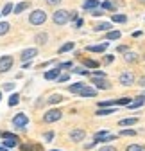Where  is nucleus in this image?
<instances>
[{"mask_svg": "<svg viewBox=\"0 0 145 151\" xmlns=\"http://www.w3.org/2000/svg\"><path fill=\"white\" fill-rule=\"evenodd\" d=\"M120 83L124 85V86H131L133 83H134V76L131 74V72H124V74H120Z\"/></svg>", "mask_w": 145, "mask_h": 151, "instance_id": "obj_10", "label": "nucleus"}, {"mask_svg": "<svg viewBox=\"0 0 145 151\" xmlns=\"http://www.w3.org/2000/svg\"><path fill=\"white\" fill-rule=\"evenodd\" d=\"M79 96H81V97H95V96H97V88H90V86L86 85V86L79 92Z\"/></svg>", "mask_w": 145, "mask_h": 151, "instance_id": "obj_11", "label": "nucleus"}, {"mask_svg": "<svg viewBox=\"0 0 145 151\" xmlns=\"http://www.w3.org/2000/svg\"><path fill=\"white\" fill-rule=\"evenodd\" d=\"M143 103H145V96H138L136 101H133V103L129 104V108H133V110H134V108H140Z\"/></svg>", "mask_w": 145, "mask_h": 151, "instance_id": "obj_19", "label": "nucleus"}, {"mask_svg": "<svg viewBox=\"0 0 145 151\" xmlns=\"http://www.w3.org/2000/svg\"><path fill=\"white\" fill-rule=\"evenodd\" d=\"M59 72H61V70H59L58 67L52 68V70H47V72H45V79H47V81H50V79H58V78H59Z\"/></svg>", "mask_w": 145, "mask_h": 151, "instance_id": "obj_12", "label": "nucleus"}, {"mask_svg": "<svg viewBox=\"0 0 145 151\" xmlns=\"http://www.w3.org/2000/svg\"><path fill=\"white\" fill-rule=\"evenodd\" d=\"M70 20H77V13L75 11H70Z\"/></svg>", "mask_w": 145, "mask_h": 151, "instance_id": "obj_47", "label": "nucleus"}, {"mask_svg": "<svg viewBox=\"0 0 145 151\" xmlns=\"http://www.w3.org/2000/svg\"><path fill=\"white\" fill-rule=\"evenodd\" d=\"M4 90H6V92H11V90H14V85H13V83H6V85H4Z\"/></svg>", "mask_w": 145, "mask_h": 151, "instance_id": "obj_43", "label": "nucleus"}, {"mask_svg": "<svg viewBox=\"0 0 145 151\" xmlns=\"http://www.w3.org/2000/svg\"><path fill=\"white\" fill-rule=\"evenodd\" d=\"M125 151H145V146H138V144H131L127 146V149Z\"/></svg>", "mask_w": 145, "mask_h": 151, "instance_id": "obj_34", "label": "nucleus"}, {"mask_svg": "<svg viewBox=\"0 0 145 151\" xmlns=\"http://www.w3.org/2000/svg\"><path fill=\"white\" fill-rule=\"evenodd\" d=\"M122 34H120V31H107V34H106V38H107V42L109 40H118Z\"/></svg>", "mask_w": 145, "mask_h": 151, "instance_id": "obj_24", "label": "nucleus"}, {"mask_svg": "<svg viewBox=\"0 0 145 151\" xmlns=\"http://www.w3.org/2000/svg\"><path fill=\"white\" fill-rule=\"evenodd\" d=\"M84 22H82V18H77V20H75V27H81Z\"/></svg>", "mask_w": 145, "mask_h": 151, "instance_id": "obj_48", "label": "nucleus"}, {"mask_svg": "<svg viewBox=\"0 0 145 151\" xmlns=\"http://www.w3.org/2000/svg\"><path fill=\"white\" fill-rule=\"evenodd\" d=\"M18 103H20V96H18V93H13L9 97V106H16Z\"/></svg>", "mask_w": 145, "mask_h": 151, "instance_id": "obj_32", "label": "nucleus"}, {"mask_svg": "<svg viewBox=\"0 0 145 151\" xmlns=\"http://www.w3.org/2000/svg\"><path fill=\"white\" fill-rule=\"evenodd\" d=\"M13 67V56H0V74L7 72Z\"/></svg>", "mask_w": 145, "mask_h": 151, "instance_id": "obj_7", "label": "nucleus"}, {"mask_svg": "<svg viewBox=\"0 0 145 151\" xmlns=\"http://www.w3.org/2000/svg\"><path fill=\"white\" fill-rule=\"evenodd\" d=\"M34 40L38 42L40 45H43V43H47V42H48V34H47V32H40V34H36Z\"/></svg>", "mask_w": 145, "mask_h": 151, "instance_id": "obj_18", "label": "nucleus"}, {"mask_svg": "<svg viewBox=\"0 0 145 151\" xmlns=\"http://www.w3.org/2000/svg\"><path fill=\"white\" fill-rule=\"evenodd\" d=\"M68 79H70V76H68V74H65V76H59V78H58V81H59V83H65V81H68Z\"/></svg>", "mask_w": 145, "mask_h": 151, "instance_id": "obj_39", "label": "nucleus"}, {"mask_svg": "<svg viewBox=\"0 0 145 151\" xmlns=\"http://www.w3.org/2000/svg\"><path fill=\"white\" fill-rule=\"evenodd\" d=\"M0 137L4 139V142H2V146L7 149V147H14V146H18V137L14 135V133H9V131H2V133H0Z\"/></svg>", "mask_w": 145, "mask_h": 151, "instance_id": "obj_3", "label": "nucleus"}, {"mask_svg": "<svg viewBox=\"0 0 145 151\" xmlns=\"http://www.w3.org/2000/svg\"><path fill=\"white\" fill-rule=\"evenodd\" d=\"M118 52H129V49H127V45H118Z\"/></svg>", "mask_w": 145, "mask_h": 151, "instance_id": "obj_44", "label": "nucleus"}, {"mask_svg": "<svg viewBox=\"0 0 145 151\" xmlns=\"http://www.w3.org/2000/svg\"><path fill=\"white\" fill-rule=\"evenodd\" d=\"M0 99H2V92H0Z\"/></svg>", "mask_w": 145, "mask_h": 151, "instance_id": "obj_53", "label": "nucleus"}, {"mask_svg": "<svg viewBox=\"0 0 145 151\" xmlns=\"http://www.w3.org/2000/svg\"><path fill=\"white\" fill-rule=\"evenodd\" d=\"M102 7H104L106 11H117V6H115L113 2H109V0H106V2H102Z\"/></svg>", "mask_w": 145, "mask_h": 151, "instance_id": "obj_28", "label": "nucleus"}, {"mask_svg": "<svg viewBox=\"0 0 145 151\" xmlns=\"http://www.w3.org/2000/svg\"><path fill=\"white\" fill-rule=\"evenodd\" d=\"M120 135L122 137H133V135H136V129H122Z\"/></svg>", "mask_w": 145, "mask_h": 151, "instance_id": "obj_35", "label": "nucleus"}, {"mask_svg": "<svg viewBox=\"0 0 145 151\" xmlns=\"http://www.w3.org/2000/svg\"><path fill=\"white\" fill-rule=\"evenodd\" d=\"M97 6H99V0H84V4H82V7L84 9H97Z\"/></svg>", "mask_w": 145, "mask_h": 151, "instance_id": "obj_16", "label": "nucleus"}, {"mask_svg": "<svg viewBox=\"0 0 145 151\" xmlns=\"http://www.w3.org/2000/svg\"><path fill=\"white\" fill-rule=\"evenodd\" d=\"M72 49H74V42H68V43H65L63 47H59V54L68 52V50H72Z\"/></svg>", "mask_w": 145, "mask_h": 151, "instance_id": "obj_31", "label": "nucleus"}, {"mask_svg": "<svg viewBox=\"0 0 145 151\" xmlns=\"http://www.w3.org/2000/svg\"><path fill=\"white\" fill-rule=\"evenodd\" d=\"M102 14H104L102 9H93V11H92V16H102Z\"/></svg>", "mask_w": 145, "mask_h": 151, "instance_id": "obj_40", "label": "nucleus"}, {"mask_svg": "<svg viewBox=\"0 0 145 151\" xmlns=\"http://www.w3.org/2000/svg\"><path fill=\"white\" fill-rule=\"evenodd\" d=\"M143 58H145V56H143Z\"/></svg>", "mask_w": 145, "mask_h": 151, "instance_id": "obj_55", "label": "nucleus"}, {"mask_svg": "<svg viewBox=\"0 0 145 151\" xmlns=\"http://www.w3.org/2000/svg\"><path fill=\"white\" fill-rule=\"evenodd\" d=\"M13 9H14V6L9 2V4H6V6H4V9H2V13H0V14H4V16H6V14H11V13H13Z\"/></svg>", "mask_w": 145, "mask_h": 151, "instance_id": "obj_33", "label": "nucleus"}, {"mask_svg": "<svg viewBox=\"0 0 145 151\" xmlns=\"http://www.w3.org/2000/svg\"><path fill=\"white\" fill-rule=\"evenodd\" d=\"M52 20L56 25H66L70 22V11H65V9H58L56 13H54Z\"/></svg>", "mask_w": 145, "mask_h": 151, "instance_id": "obj_2", "label": "nucleus"}, {"mask_svg": "<svg viewBox=\"0 0 145 151\" xmlns=\"http://www.w3.org/2000/svg\"><path fill=\"white\" fill-rule=\"evenodd\" d=\"M13 124L16 128H25L29 124V117L25 115V113H16V115L13 117Z\"/></svg>", "mask_w": 145, "mask_h": 151, "instance_id": "obj_5", "label": "nucleus"}, {"mask_svg": "<svg viewBox=\"0 0 145 151\" xmlns=\"http://www.w3.org/2000/svg\"><path fill=\"white\" fill-rule=\"evenodd\" d=\"M92 78H99V79H104V78H106V74H104V72H100V70H95V72L92 74Z\"/></svg>", "mask_w": 145, "mask_h": 151, "instance_id": "obj_37", "label": "nucleus"}, {"mask_svg": "<svg viewBox=\"0 0 145 151\" xmlns=\"http://www.w3.org/2000/svg\"><path fill=\"white\" fill-rule=\"evenodd\" d=\"M136 122H138V119H136V117H131V119H122L118 124L125 128V126H133V124H136Z\"/></svg>", "mask_w": 145, "mask_h": 151, "instance_id": "obj_22", "label": "nucleus"}, {"mask_svg": "<svg viewBox=\"0 0 145 151\" xmlns=\"http://www.w3.org/2000/svg\"><path fill=\"white\" fill-rule=\"evenodd\" d=\"M34 56H38V49H34V47H31V49H25V50H22V61L23 63H29Z\"/></svg>", "mask_w": 145, "mask_h": 151, "instance_id": "obj_8", "label": "nucleus"}, {"mask_svg": "<svg viewBox=\"0 0 145 151\" xmlns=\"http://www.w3.org/2000/svg\"><path fill=\"white\" fill-rule=\"evenodd\" d=\"M29 22H31L32 25H43V24L47 22V13L41 11V9L32 11V13L29 14Z\"/></svg>", "mask_w": 145, "mask_h": 151, "instance_id": "obj_1", "label": "nucleus"}, {"mask_svg": "<svg viewBox=\"0 0 145 151\" xmlns=\"http://www.w3.org/2000/svg\"><path fill=\"white\" fill-rule=\"evenodd\" d=\"M93 79V85L97 86V88H100V90H107L111 85L107 83V81H104V79H99V78H92Z\"/></svg>", "mask_w": 145, "mask_h": 151, "instance_id": "obj_13", "label": "nucleus"}, {"mask_svg": "<svg viewBox=\"0 0 145 151\" xmlns=\"http://www.w3.org/2000/svg\"><path fill=\"white\" fill-rule=\"evenodd\" d=\"M70 67H72V63H70V61H66V63H59V65H58V68H59V70H61V68H70Z\"/></svg>", "mask_w": 145, "mask_h": 151, "instance_id": "obj_41", "label": "nucleus"}, {"mask_svg": "<svg viewBox=\"0 0 145 151\" xmlns=\"http://www.w3.org/2000/svg\"><path fill=\"white\" fill-rule=\"evenodd\" d=\"M90 52H104L107 49V43H100V45H88L86 47Z\"/></svg>", "mask_w": 145, "mask_h": 151, "instance_id": "obj_14", "label": "nucleus"}, {"mask_svg": "<svg viewBox=\"0 0 145 151\" xmlns=\"http://www.w3.org/2000/svg\"><path fill=\"white\" fill-rule=\"evenodd\" d=\"M82 63H84V67H88V68H99V65H100L99 61H93V60H84Z\"/></svg>", "mask_w": 145, "mask_h": 151, "instance_id": "obj_27", "label": "nucleus"}, {"mask_svg": "<svg viewBox=\"0 0 145 151\" xmlns=\"http://www.w3.org/2000/svg\"><path fill=\"white\" fill-rule=\"evenodd\" d=\"M74 72H75V74H82V76H88V74H90L88 70H84V68H81V67H79V68H75Z\"/></svg>", "mask_w": 145, "mask_h": 151, "instance_id": "obj_42", "label": "nucleus"}, {"mask_svg": "<svg viewBox=\"0 0 145 151\" xmlns=\"http://www.w3.org/2000/svg\"><path fill=\"white\" fill-rule=\"evenodd\" d=\"M54 139V133H52V131H47V133H45V140H52Z\"/></svg>", "mask_w": 145, "mask_h": 151, "instance_id": "obj_46", "label": "nucleus"}, {"mask_svg": "<svg viewBox=\"0 0 145 151\" xmlns=\"http://www.w3.org/2000/svg\"><path fill=\"white\" fill-rule=\"evenodd\" d=\"M9 24L7 22H0V36H4V34H7L9 32Z\"/></svg>", "mask_w": 145, "mask_h": 151, "instance_id": "obj_29", "label": "nucleus"}, {"mask_svg": "<svg viewBox=\"0 0 145 151\" xmlns=\"http://www.w3.org/2000/svg\"><path fill=\"white\" fill-rule=\"evenodd\" d=\"M52 151H59V149H52Z\"/></svg>", "mask_w": 145, "mask_h": 151, "instance_id": "obj_54", "label": "nucleus"}, {"mask_svg": "<svg viewBox=\"0 0 145 151\" xmlns=\"http://www.w3.org/2000/svg\"><path fill=\"white\" fill-rule=\"evenodd\" d=\"M104 61H106V63H111V61H113V56H106Z\"/></svg>", "mask_w": 145, "mask_h": 151, "instance_id": "obj_49", "label": "nucleus"}, {"mask_svg": "<svg viewBox=\"0 0 145 151\" xmlns=\"http://www.w3.org/2000/svg\"><path fill=\"white\" fill-rule=\"evenodd\" d=\"M61 117H63V111L52 108V110H48L45 115H43V121H45V122H56V121H59Z\"/></svg>", "mask_w": 145, "mask_h": 151, "instance_id": "obj_4", "label": "nucleus"}, {"mask_svg": "<svg viewBox=\"0 0 145 151\" xmlns=\"http://www.w3.org/2000/svg\"><path fill=\"white\" fill-rule=\"evenodd\" d=\"M25 9H29V2H20V4H16V6H14L13 13H14V14H20V13H23Z\"/></svg>", "mask_w": 145, "mask_h": 151, "instance_id": "obj_15", "label": "nucleus"}, {"mask_svg": "<svg viewBox=\"0 0 145 151\" xmlns=\"http://www.w3.org/2000/svg\"><path fill=\"white\" fill-rule=\"evenodd\" d=\"M138 83H140V86H145V78H140Z\"/></svg>", "mask_w": 145, "mask_h": 151, "instance_id": "obj_50", "label": "nucleus"}, {"mask_svg": "<svg viewBox=\"0 0 145 151\" xmlns=\"http://www.w3.org/2000/svg\"><path fill=\"white\" fill-rule=\"evenodd\" d=\"M22 151H41V146H32V144H22Z\"/></svg>", "mask_w": 145, "mask_h": 151, "instance_id": "obj_20", "label": "nucleus"}, {"mask_svg": "<svg viewBox=\"0 0 145 151\" xmlns=\"http://www.w3.org/2000/svg\"><path fill=\"white\" fill-rule=\"evenodd\" d=\"M0 151H7V149H6V147H4V146H0Z\"/></svg>", "mask_w": 145, "mask_h": 151, "instance_id": "obj_52", "label": "nucleus"}, {"mask_svg": "<svg viewBox=\"0 0 145 151\" xmlns=\"http://www.w3.org/2000/svg\"><path fill=\"white\" fill-rule=\"evenodd\" d=\"M47 4L48 6H58V4H61V0H47Z\"/></svg>", "mask_w": 145, "mask_h": 151, "instance_id": "obj_45", "label": "nucleus"}, {"mask_svg": "<svg viewBox=\"0 0 145 151\" xmlns=\"http://www.w3.org/2000/svg\"><path fill=\"white\" fill-rule=\"evenodd\" d=\"M124 60L127 61V63H134V61L138 60V54H134V52H125V56H124Z\"/></svg>", "mask_w": 145, "mask_h": 151, "instance_id": "obj_23", "label": "nucleus"}, {"mask_svg": "<svg viewBox=\"0 0 145 151\" xmlns=\"http://www.w3.org/2000/svg\"><path fill=\"white\" fill-rule=\"evenodd\" d=\"M109 29H111V24L109 22H104V24L95 25V31H109Z\"/></svg>", "mask_w": 145, "mask_h": 151, "instance_id": "obj_30", "label": "nucleus"}, {"mask_svg": "<svg viewBox=\"0 0 145 151\" xmlns=\"http://www.w3.org/2000/svg\"><path fill=\"white\" fill-rule=\"evenodd\" d=\"M133 36H134V38H138V36H141V31H136V32H133Z\"/></svg>", "mask_w": 145, "mask_h": 151, "instance_id": "obj_51", "label": "nucleus"}, {"mask_svg": "<svg viewBox=\"0 0 145 151\" xmlns=\"http://www.w3.org/2000/svg\"><path fill=\"white\" fill-rule=\"evenodd\" d=\"M111 20L117 22V24H125V22H127V16H125V14H117V13H115V14L111 16Z\"/></svg>", "mask_w": 145, "mask_h": 151, "instance_id": "obj_21", "label": "nucleus"}, {"mask_svg": "<svg viewBox=\"0 0 145 151\" xmlns=\"http://www.w3.org/2000/svg\"><path fill=\"white\" fill-rule=\"evenodd\" d=\"M84 137H86V131L81 129V128H75V129H72V131H70V139L74 140V142H82Z\"/></svg>", "mask_w": 145, "mask_h": 151, "instance_id": "obj_9", "label": "nucleus"}, {"mask_svg": "<svg viewBox=\"0 0 145 151\" xmlns=\"http://www.w3.org/2000/svg\"><path fill=\"white\" fill-rule=\"evenodd\" d=\"M109 140H115V135L107 133V131H97L95 137H93V142H109Z\"/></svg>", "mask_w": 145, "mask_h": 151, "instance_id": "obj_6", "label": "nucleus"}, {"mask_svg": "<svg viewBox=\"0 0 145 151\" xmlns=\"http://www.w3.org/2000/svg\"><path fill=\"white\" fill-rule=\"evenodd\" d=\"M61 101H63V96H59V93H54V96L48 97V103H50V104H58V103H61Z\"/></svg>", "mask_w": 145, "mask_h": 151, "instance_id": "obj_26", "label": "nucleus"}, {"mask_svg": "<svg viewBox=\"0 0 145 151\" xmlns=\"http://www.w3.org/2000/svg\"><path fill=\"white\" fill-rule=\"evenodd\" d=\"M84 86H86L84 83H74V85H70V86H68V90H70L72 93H79Z\"/></svg>", "mask_w": 145, "mask_h": 151, "instance_id": "obj_17", "label": "nucleus"}, {"mask_svg": "<svg viewBox=\"0 0 145 151\" xmlns=\"http://www.w3.org/2000/svg\"><path fill=\"white\" fill-rule=\"evenodd\" d=\"M111 113H115L113 108H109V110H97V115H111Z\"/></svg>", "mask_w": 145, "mask_h": 151, "instance_id": "obj_36", "label": "nucleus"}, {"mask_svg": "<svg viewBox=\"0 0 145 151\" xmlns=\"http://www.w3.org/2000/svg\"><path fill=\"white\" fill-rule=\"evenodd\" d=\"M99 151H117V147L115 146H102Z\"/></svg>", "mask_w": 145, "mask_h": 151, "instance_id": "obj_38", "label": "nucleus"}, {"mask_svg": "<svg viewBox=\"0 0 145 151\" xmlns=\"http://www.w3.org/2000/svg\"><path fill=\"white\" fill-rule=\"evenodd\" d=\"M133 101H131V97H122V99H115V104H118V106H129Z\"/></svg>", "mask_w": 145, "mask_h": 151, "instance_id": "obj_25", "label": "nucleus"}]
</instances>
